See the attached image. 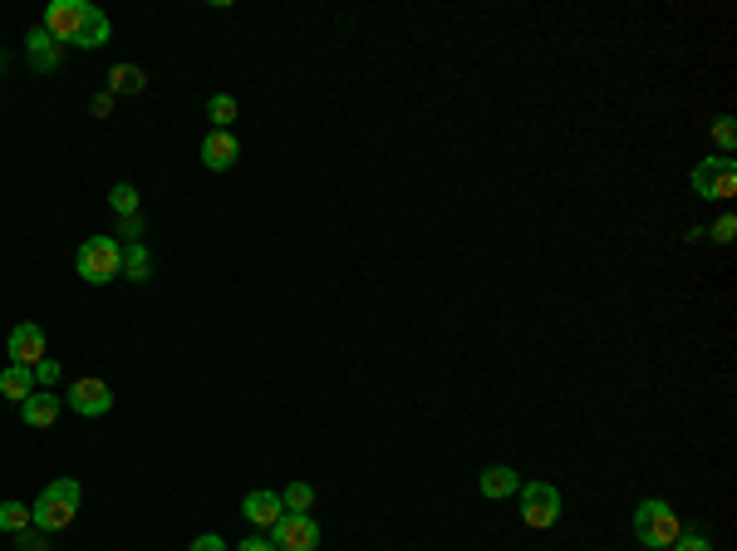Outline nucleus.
<instances>
[{"label":"nucleus","instance_id":"nucleus-1","mask_svg":"<svg viewBox=\"0 0 737 551\" xmlns=\"http://www.w3.org/2000/svg\"><path fill=\"white\" fill-rule=\"evenodd\" d=\"M45 30L59 45H79V50H99L109 45V15L89 0H50L45 5Z\"/></svg>","mask_w":737,"mask_h":551},{"label":"nucleus","instance_id":"nucleus-2","mask_svg":"<svg viewBox=\"0 0 737 551\" xmlns=\"http://www.w3.org/2000/svg\"><path fill=\"white\" fill-rule=\"evenodd\" d=\"M79 502H84V492L74 478H55L50 488L35 497V507H30V527H40V532H64L74 517H79Z\"/></svg>","mask_w":737,"mask_h":551},{"label":"nucleus","instance_id":"nucleus-3","mask_svg":"<svg viewBox=\"0 0 737 551\" xmlns=\"http://www.w3.org/2000/svg\"><path fill=\"white\" fill-rule=\"evenodd\" d=\"M679 532H683V522H679V512H674L669 502L649 497V502H639V507H634V537H639L644 547L669 551L674 542H679Z\"/></svg>","mask_w":737,"mask_h":551},{"label":"nucleus","instance_id":"nucleus-4","mask_svg":"<svg viewBox=\"0 0 737 551\" xmlns=\"http://www.w3.org/2000/svg\"><path fill=\"white\" fill-rule=\"evenodd\" d=\"M74 266H79V276H84L89 286H109V281L123 276V246H118L114 237H89V242L79 246Z\"/></svg>","mask_w":737,"mask_h":551},{"label":"nucleus","instance_id":"nucleus-5","mask_svg":"<svg viewBox=\"0 0 737 551\" xmlns=\"http://www.w3.org/2000/svg\"><path fill=\"white\" fill-rule=\"evenodd\" d=\"M688 183H693V192H698V197L728 202V197L737 192V163L728 158V153H723V158H703V163L693 168V178H688Z\"/></svg>","mask_w":737,"mask_h":551},{"label":"nucleus","instance_id":"nucleus-6","mask_svg":"<svg viewBox=\"0 0 737 551\" xmlns=\"http://www.w3.org/2000/svg\"><path fill=\"white\" fill-rule=\"evenodd\" d=\"M521 517H526V527H556L561 522V492L551 488V483H521Z\"/></svg>","mask_w":737,"mask_h":551},{"label":"nucleus","instance_id":"nucleus-7","mask_svg":"<svg viewBox=\"0 0 737 551\" xmlns=\"http://www.w3.org/2000/svg\"><path fill=\"white\" fill-rule=\"evenodd\" d=\"M271 532H276V537H271L276 551H315L320 547V527H315L310 512H281V522H276Z\"/></svg>","mask_w":737,"mask_h":551},{"label":"nucleus","instance_id":"nucleus-8","mask_svg":"<svg viewBox=\"0 0 737 551\" xmlns=\"http://www.w3.org/2000/svg\"><path fill=\"white\" fill-rule=\"evenodd\" d=\"M69 409H74L79 419H104V414L114 409V389H109L104 379H74V384H69Z\"/></svg>","mask_w":737,"mask_h":551},{"label":"nucleus","instance_id":"nucleus-9","mask_svg":"<svg viewBox=\"0 0 737 551\" xmlns=\"http://www.w3.org/2000/svg\"><path fill=\"white\" fill-rule=\"evenodd\" d=\"M5 355H10V365L35 369L40 360H45V330H40L35 320H20V325L10 330V345H5Z\"/></svg>","mask_w":737,"mask_h":551},{"label":"nucleus","instance_id":"nucleus-10","mask_svg":"<svg viewBox=\"0 0 737 551\" xmlns=\"http://www.w3.org/2000/svg\"><path fill=\"white\" fill-rule=\"evenodd\" d=\"M236 158H241V143H236V133H207V143H202V163L212 168V173H227L236 168Z\"/></svg>","mask_w":737,"mask_h":551},{"label":"nucleus","instance_id":"nucleus-11","mask_svg":"<svg viewBox=\"0 0 737 551\" xmlns=\"http://www.w3.org/2000/svg\"><path fill=\"white\" fill-rule=\"evenodd\" d=\"M20 419H25V429H50L59 419V394L50 389H35L25 404H20Z\"/></svg>","mask_w":737,"mask_h":551},{"label":"nucleus","instance_id":"nucleus-12","mask_svg":"<svg viewBox=\"0 0 737 551\" xmlns=\"http://www.w3.org/2000/svg\"><path fill=\"white\" fill-rule=\"evenodd\" d=\"M241 512H246V517H251V522H256V527H276V522H281V492H246V502H241Z\"/></svg>","mask_w":737,"mask_h":551},{"label":"nucleus","instance_id":"nucleus-13","mask_svg":"<svg viewBox=\"0 0 737 551\" xmlns=\"http://www.w3.org/2000/svg\"><path fill=\"white\" fill-rule=\"evenodd\" d=\"M25 50H30V64H35L40 74H50V69L59 64V40L45 30V25H35V30L25 35Z\"/></svg>","mask_w":737,"mask_h":551},{"label":"nucleus","instance_id":"nucleus-14","mask_svg":"<svg viewBox=\"0 0 737 551\" xmlns=\"http://www.w3.org/2000/svg\"><path fill=\"white\" fill-rule=\"evenodd\" d=\"M477 488H482V497H492V502H502V497H511V492H521V478L511 473L507 463H492V468H482V478H477Z\"/></svg>","mask_w":737,"mask_h":551},{"label":"nucleus","instance_id":"nucleus-15","mask_svg":"<svg viewBox=\"0 0 737 551\" xmlns=\"http://www.w3.org/2000/svg\"><path fill=\"white\" fill-rule=\"evenodd\" d=\"M30 394H35V369L5 365V374H0V399H15V404H25Z\"/></svg>","mask_w":737,"mask_h":551},{"label":"nucleus","instance_id":"nucleus-16","mask_svg":"<svg viewBox=\"0 0 737 551\" xmlns=\"http://www.w3.org/2000/svg\"><path fill=\"white\" fill-rule=\"evenodd\" d=\"M109 89H114V94H143V89H148V74H143L138 64H114V69H109Z\"/></svg>","mask_w":737,"mask_h":551},{"label":"nucleus","instance_id":"nucleus-17","mask_svg":"<svg viewBox=\"0 0 737 551\" xmlns=\"http://www.w3.org/2000/svg\"><path fill=\"white\" fill-rule=\"evenodd\" d=\"M148 271H153V261H148V246L133 242L128 251H123V276H128V281H148Z\"/></svg>","mask_w":737,"mask_h":551},{"label":"nucleus","instance_id":"nucleus-18","mask_svg":"<svg viewBox=\"0 0 737 551\" xmlns=\"http://www.w3.org/2000/svg\"><path fill=\"white\" fill-rule=\"evenodd\" d=\"M25 527H30V507H25V502H0V532L15 537V532H25Z\"/></svg>","mask_w":737,"mask_h":551},{"label":"nucleus","instance_id":"nucleus-19","mask_svg":"<svg viewBox=\"0 0 737 551\" xmlns=\"http://www.w3.org/2000/svg\"><path fill=\"white\" fill-rule=\"evenodd\" d=\"M281 507L285 512H310V507H315V488H310V483H290V488L281 492Z\"/></svg>","mask_w":737,"mask_h":551},{"label":"nucleus","instance_id":"nucleus-20","mask_svg":"<svg viewBox=\"0 0 737 551\" xmlns=\"http://www.w3.org/2000/svg\"><path fill=\"white\" fill-rule=\"evenodd\" d=\"M207 119L227 133L231 123H236V99H231V94H212V104H207Z\"/></svg>","mask_w":737,"mask_h":551},{"label":"nucleus","instance_id":"nucleus-21","mask_svg":"<svg viewBox=\"0 0 737 551\" xmlns=\"http://www.w3.org/2000/svg\"><path fill=\"white\" fill-rule=\"evenodd\" d=\"M109 207H114L118 217H138V192L128 183H118L114 192H109Z\"/></svg>","mask_w":737,"mask_h":551},{"label":"nucleus","instance_id":"nucleus-22","mask_svg":"<svg viewBox=\"0 0 737 551\" xmlns=\"http://www.w3.org/2000/svg\"><path fill=\"white\" fill-rule=\"evenodd\" d=\"M15 547L20 551H50V542H45L40 527H25V532H15Z\"/></svg>","mask_w":737,"mask_h":551},{"label":"nucleus","instance_id":"nucleus-23","mask_svg":"<svg viewBox=\"0 0 737 551\" xmlns=\"http://www.w3.org/2000/svg\"><path fill=\"white\" fill-rule=\"evenodd\" d=\"M713 138H718V148H723V153H728V158H733V143H737V123H733V119H718V123H713Z\"/></svg>","mask_w":737,"mask_h":551},{"label":"nucleus","instance_id":"nucleus-24","mask_svg":"<svg viewBox=\"0 0 737 551\" xmlns=\"http://www.w3.org/2000/svg\"><path fill=\"white\" fill-rule=\"evenodd\" d=\"M669 551H713V547H708V537H703V532H688V527H683L679 542H674Z\"/></svg>","mask_w":737,"mask_h":551},{"label":"nucleus","instance_id":"nucleus-25","mask_svg":"<svg viewBox=\"0 0 737 551\" xmlns=\"http://www.w3.org/2000/svg\"><path fill=\"white\" fill-rule=\"evenodd\" d=\"M50 384H59V365L55 360H40L35 365V389H50Z\"/></svg>","mask_w":737,"mask_h":551},{"label":"nucleus","instance_id":"nucleus-26","mask_svg":"<svg viewBox=\"0 0 737 551\" xmlns=\"http://www.w3.org/2000/svg\"><path fill=\"white\" fill-rule=\"evenodd\" d=\"M733 232H737V217H718V222H713V242H733Z\"/></svg>","mask_w":737,"mask_h":551},{"label":"nucleus","instance_id":"nucleus-27","mask_svg":"<svg viewBox=\"0 0 737 551\" xmlns=\"http://www.w3.org/2000/svg\"><path fill=\"white\" fill-rule=\"evenodd\" d=\"M187 551H231V547L222 542V537H217V532H202V537H197V542H192Z\"/></svg>","mask_w":737,"mask_h":551},{"label":"nucleus","instance_id":"nucleus-28","mask_svg":"<svg viewBox=\"0 0 737 551\" xmlns=\"http://www.w3.org/2000/svg\"><path fill=\"white\" fill-rule=\"evenodd\" d=\"M236 551H276L266 537H246V542H236Z\"/></svg>","mask_w":737,"mask_h":551},{"label":"nucleus","instance_id":"nucleus-29","mask_svg":"<svg viewBox=\"0 0 737 551\" xmlns=\"http://www.w3.org/2000/svg\"><path fill=\"white\" fill-rule=\"evenodd\" d=\"M123 237L138 242V237H143V217H123Z\"/></svg>","mask_w":737,"mask_h":551}]
</instances>
